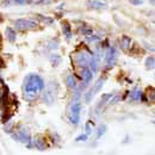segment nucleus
<instances>
[{
    "instance_id": "obj_25",
    "label": "nucleus",
    "mask_w": 155,
    "mask_h": 155,
    "mask_svg": "<svg viewBox=\"0 0 155 155\" xmlns=\"http://www.w3.org/2000/svg\"><path fill=\"white\" fill-rule=\"evenodd\" d=\"M87 140V135L86 134H84V135H80L77 137V140L75 141H78V142H80V141H86Z\"/></svg>"
},
{
    "instance_id": "obj_16",
    "label": "nucleus",
    "mask_w": 155,
    "mask_h": 155,
    "mask_svg": "<svg viewBox=\"0 0 155 155\" xmlns=\"http://www.w3.org/2000/svg\"><path fill=\"white\" fill-rule=\"evenodd\" d=\"M94 94H96V92H94L93 87H92V88H90V90H88V92L85 94V101H86V103H91V101H92V99H93V97H94Z\"/></svg>"
},
{
    "instance_id": "obj_28",
    "label": "nucleus",
    "mask_w": 155,
    "mask_h": 155,
    "mask_svg": "<svg viewBox=\"0 0 155 155\" xmlns=\"http://www.w3.org/2000/svg\"><path fill=\"white\" fill-rule=\"evenodd\" d=\"M15 4H18V5H23V4H25L26 2V0H12Z\"/></svg>"
},
{
    "instance_id": "obj_22",
    "label": "nucleus",
    "mask_w": 155,
    "mask_h": 155,
    "mask_svg": "<svg viewBox=\"0 0 155 155\" xmlns=\"http://www.w3.org/2000/svg\"><path fill=\"white\" fill-rule=\"evenodd\" d=\"M105 131H106V127L103 124V125H100L99 127V129H98V131H97V138H100L101 136L105 134Z\"/></svg>"
},
{
    "instance_id": "obj_27",
    "label": "nucleus",
    "mask_w": 155,
    "mask_h": 155,
    "mask_svg": "<svg viewBox=\"0 0 155 155\" xmlns=\"http://www.w3.org/2000/svg\"><path fill=\"white\" fill-rule=\"evenodd\" d=\"M130 2L134 4V5H141L143 1H142V0H130Z\"/></svg>"
},
{
    "instance_id": "obj_6",
    "label": "nucleus",
    "mask_w": 155,
    "mask_h": 155,
    "mask_svg": "<svg viewBox=\"0 0 155 155\" xmlns=\"http://www.w3.org/2000/svg\"><path fill=\"white\" fill-rule=\"evenodd\" d=\"M117 50L114 48V47H111V48H109V50H107V53H106V55H105V62H106V66L110 68V67H112L115 63H116V60H117Z\"/></svg>"
},
{
    "instance_id": "obj_32",
    "label": "nucleus",
    "mask_w": 155,
    "mask_h": 155,
    "mask_svg": "<svg viewBox=\"0 0 155 155\" xmlns=\"http://www.w3.org/2000/svg\"><path fill=\"white\" fill-rule=\"evenodd\" d=\"M44 2H50V0H43Z\"/></svg>"
},
{
    "instance_id": "obj_3",
    "label": "nucleus",
    "mask_w": 155,
    "mask_h": 155,
    "mask_svg": "<svg viewBox=\"0 0 155 155\" xmlns=\"http://www.w3.org/2000/svg\"><path fill=\"white\" fill-rule=\"evenodd\" d=\"M12 137L16 138V140H18V141H20V142H23V143H28V144L30 146L31 137H30L29 131L26 130V128H24L23 125H20L19 130H18L17 134H12Z\"/></svg>"
},
{
    "instance_id": "obj_14",
    "label": "nucleus",
    "mask_w": 155,
    "mask_h": 155,
    "mask_svg": "<svg viewBox=\"0 0 155 155\" xmlns=\"http://www.w3.org/2000/svg\"><path fill=\"white\" fill-rule=\"evenodd\" d=\"M130 44H131V38L128 37V36H123L122 37V42H120V45H122V49L127 50L130 48Z\"/></svg>"
},
{
    "instance_id": "obj_17",
    "label": "nucleus",
    "mask_w": 155,
    "mask_h": 155,
    "mask_svg": "<svg viewBox=\"0 0 155 155\" xmlns=\"http://www.w3.org/2000/svg\"><path fill=\"white\" fill-rule=\"evenodd\" d=\"M104 81H105V79H104V78H103V79L100 78V79L98 80L97 82L94 84V86H93V90H94V92H96V93H97V92H99V91L103 88V86H104Z\"/></svg>"
},
{
    "instance_id": "obj_33",
    "label": "nucleus",
    "mask_w": 155,
    "mask_h": 155,
    "mask_svg": "<svg viewBox=\"0 0 155 155\" xmlns=\"http://www.w3.org/2000/svg\"><path fill=\"white\" fill-rule=\"evenodd\" d=\"M0 81H1V78H0Z\"/></svg>"
},
{
    "instance_id": "obj_20",
    "label": "nucleus",
    "mask_w": 155,
    "mask_h": 155,
    "mask_svg": "<svg viewBox=\"0 0 155 155\" xmlns=\"http://www.w3.org/2000/svg\"><path fill=\"white\" fill-rule=\"evenodd\" d=\"M155 66V61L153 56H149V58L146 60V68L147 69H153Z\"/></svg>"
},
{
    "instance_id": "obj_11",
    "label": "nucleus",
    "mask_w": 155,
    "mask_h": 155,
    "mask_svg": "<svg viewBox=\"0 0 155 155\" xmlns=\"http://www.w3.org/2000/svg\"><path fill=\"white\" fill-rule=\"evenodd\" d=\"M5 34H6L7 39H8L11 43H15V42H16V38H17V36H16V31H15L12 28H6Z\"/></svg>"
},
{
    "instance_id": "obj_2",
    "label": "nucleus",
    "mask_w": 155,
    "mask_h": 155,
    "mask_svg": "<svg viewBox=\"0 0 155 155\" xmlns=\"http://www.w3.org/2000/svg\"><path fill=\"white\" fill-rule=\"evenodd\" d=\"M80 111H81V103L80 101L72 103L71 109H69V115H68V118H69L72 124H74V125L79 124V122H80Z\"/></svg>"
},
{
    "instance_id": "obj_8",
    "label": "nucleus",
    "mask_w": 155,
    "mask_h": 155,
    "mask_svg": "<svg viewBox=\"0 0 155 155\" xmlns=\"http://www.w3.org/2000/svg\"><path fill=\"white\" fill-rule=\"evenodd\" d=\"M86 5L90 8H93V10H101V8L106 7V4L103 2V1H99V0H88L86 2Z\"/></svg>"
},
{
    "instance_id": "obj_10",
    "label": "nucleus",
    "mask_w": 155,
    "mask_h": 155,
    "mask_svg": "<svg viewBox=\"0 0 155 155\" xmlns=\"http://www.w3.org/2000/svg\"><path fill=\"white\" fill-rule=\"evenodd\" d=\"M62 32H63V35H64L67 41L71 39V37H72V29H71V25L67 21L62 23Z\"/></svg>"
},
{
    "instance_id": "obj_21",
    "label": "nucleus",
    "mask_w": 155,
    "mask_h": 155,
    "mask_svg": "<svg viewBox=\"0 0 155 155\" xmlns=\"http://www.w3.org/2000/svg\"><path fill=\"white\" fill-rule=\"evenodd\" d=\"M79 31H80L82 35H85V36H90V35L93 34V30H92L91 28H87V26H82V28H80Z\"/></svg>"
},
{
    "instance_id": "obj_31",
    "label": "nucleus",
    "mask_w": 155,
    "mask_h": 155,
    "mask_svg": "<svg viewBox=\"0 0 155 155\" xmlns=\"http://www.w3.org/2000/svg\"><path fill=\"white\" fill-rule=\"evenodd\" d=\"M150 4H152V5H154V0H150Z\"/></svg>"
},
{
    "instance_id": "obj_18",
    "label": "nucleus",
    "mask_w": 155,
    "mask_h": 155,
    "mask_svg": "<svg viewBox=\"0 0 155 155\" xmlns=\"http://www.w3.org/2000/svg\"><path fill=\"white\" fill-rule=\"evenodd\" d=\"M36 16H37L38 20H41L42 23H44L45 25H50V24H53V23H54V19H53V18H49V17H43L42 15H36Z\"/></svg>"
},
{
    "instance_id": "obj_26",
    "label": "nucleus",
    "mask_w": 155,
    "mask_h": 155,
    "mask_svg": "<svg viewBox=\"0 0 155 155\" xmlns=\"http://www.w3.org/2000/svg\"><path fill=\"white\" fill-rule=\"evenodd\" d=\"M91 133H92V129H91V127H90V124L87 123V124H86V135L88 136V135H90V134H91Z\"/></svg>"
},
{
    "instance_id": "obj_13",
    "label": "nucleus",
    "mask_w": 155,
    "mask_h": 155,
    "mask_svg": "<svg viewBox=\"0 0 155 155\" xmlns=\"http://www.w3.org/2000/svg\"><path fill=\"white\" fill-rule=\"evenodd\" d=\"M66 85L68 88H77V80L73 75H68L66 78Z\"/></svg>"
},
{
    "instance_id": "obj_19",
    "label": "nucleus",
    "mask_w": 155,
    "mask_h": 155,
    "mask_svg": "<svg viewBox=\"0 0 155 155\" xmlns=\"http://www.w3.org/2000/svg\"><path fill=\"white\" fill-rule=\"evenodd\" d=\"M7 94V87L2 84V81H0V100H2Z\"/></svg>"
},
{
    "instance_id": "obj_12",
    "label": "nucleus",
    "mask_w": 155,
    "mask_h": 155,
    "mask_svg": "<svg viewBox=\"0 0 155 155\" xmlns=\"http://www.w3.org/2000/svg\"><path fill=\"white\" fill-rule=\"evenodd\" d=\"M88 66L91 67V72L92 73H96L98 69V58L94 56V55H92L91 58H90V61H88Z\"/></svg>"
},
{
    "instance_id": "obj_1",
    "label": "nucleus",
    "mask_w": 155,
    "mask_h": 155,
    "mask_svg": "<svg viewBox=\"0 0 155 155\" xmlns=\"http://www.w3.org/2000/svg\"><path fill=\"white\" fill-rule=\"evenodd\" d=\"M44 90V81L43 79L36 75V74H31L26 78L25 82H24V87H23V91H24V98L28 100V101H32L35 100L37 94H38L41 91Z\"/></svg>"
},
{
    "instance_id": "obj_9",
    "label": "nucleus",
    "mask_w": 155,
    "mask_h": 155,
    "mask_svg": "<svg viewBox=\"0 0 155 155\" xmlns=\"http://www.w3.org/2000/svg\"><path fill=\"white\" fill-rule=\"evenodd\" d=\"M32 141H34V147H36L38 150H45V149H47L45 141H44L42 137L37 136V137H35Z\"/></svg>"
},
{
    "instance_id": "obj_4",
    "label": "nucleus",
    "mask_w": 155,
    "mask_h": 155,
    "mask_svg": "<svg viewBox=\"0 0 155 155\" xmlns=\"http://www.w3.org/2000/svg\"><path fill=\"white\" fill-rule=\"evenodd\" d=\"M15 25L19 30H32L36 29L37 23L30 19H17L15 21Z\"/></svg>"
},
{
    "instance_id": "obj_23",
    "label": "nucleus",
    "mask_w": 155,
    "mask_h": 155,
    "mask_svg": "<svg viewBox=\"0 0 155 155\" xmlns=\"http://www.w3.org/2000/svg\"><path fill=\"white\" fill-rule=\"evenodd\" d=\"M112 97H114V94H111V93L103 94V96H101V104H105L106 101H109V99H111Z\"/></svg>"
},
{
    "instance_id": "obj_7",
    "label": "nucleus",
    "mask_w": 155,
    "mask_h": 155,
    "mask_svg": "<svg viewBox=\"0 0 155 155\" xmlns=\"http://www.w3.org/2000/svg\"><path fill=\"white\" fill-rule=\"evenodd\" d=\"M92 56V54L90 55L86 51H80L78 53L77 56H75V62H77L78 66H81V67H86L88 64V61Z\"/></svg>"
},
{
    "instance_id": "obj_30",
    "label": "nucleus",
    "mask_w": 155,
    "mask_h": 155,
    "mask_svg": "<svg viewBox=\"0 0 155 155\" xmlns=\"http://www.w3.org/2000/svg\"><path fill=\"white\" fill-rule=\"evenodd\" d=\"M2 1H4V2H6V4H7V5H8V2H10V1H11V0H2Z\"/></svg>"
},
{
    "instance_id": "obj_5",
    "label": "nucleus",
    "mask_w": 155,
    "mask_h": 155,
    "mask_svg": "<svg viewBox=\"0 0 155 155\" xmlns=\"http://www.w3.org/2000/svg\"><path fill=\"white\" fill-rule=\"evenodd\" d=\"M80 75H81L82 81H84V84H82L81 88H85V87H87V86L90 85V82L92 81L93 73H92V72H91V69H88L87 67H82V69H81V72H80Z\"/></svg>"
},
{
    "instance_id": "obj_24",
    "label": "nucleus",
    "mask_w": 155,
    "mask_h": 155,
    "mask_svg": "<svg viewBox=\"0 0 155 155\" xmlns=\"http://www.w3.org/2000/svg\"><path fill=\"white\" fill-rule=\"evenodd\" d=\"M98 39H100V36H93V35H90L87 37V42H96Z\"/></svg>"
},
{
    "instance_id": "obj_15",
    "label": "nucleus",
    "mask_w": 155,
    "mask_h": 155,
    "mask_svg": "<svg viewBox=\"0 0 155 155\" xmlns=\"http://www.w3.org/2000/svg\"><path fill=\"white\" fill-rule=\"evenodd\" d=\"M129 98L131 100H140L142 98V92L140 90H134V91H131L129 93Z\"/></svg>"
},
{
    "instance_id": "obj_29",
    "label": "nucleus",
    "mask_w": 155,
    "mask_h": 155,
    "mask_svg": "<svg viewBox=\"0 0 155 155\" xmlns=\"http://www.w3.org/2000/svg\"><path fill=\"white\" fill-rule=\"evenodd\" d=\"M2 20H4V17H2V15H1V13H0V23H1V21H2Z\"/></svg>"
}]
</instances>
